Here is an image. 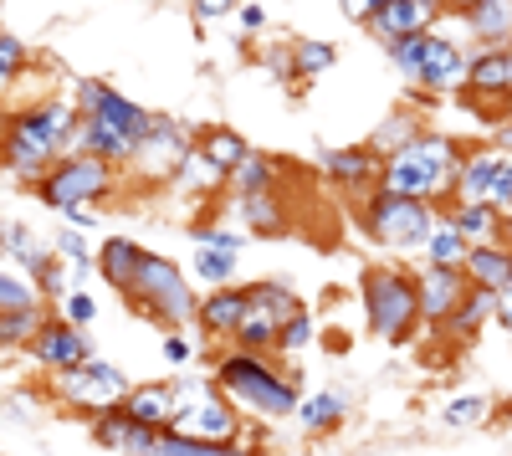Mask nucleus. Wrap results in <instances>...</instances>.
<instances>
[{"label":"nucleus","mask_w":512,"mask_h":456,"mask_svg":"<svg viewBox=\"0 0 512 456\" xmlns=\"http://www.w3.org/2000/svg\"><path fill=\"white\" fill-rule=\"evenodd\" d=\"M216 390L236 405V410H251L256 421H282V416H297V385L282 364L251 354V349H236L216 364Z\"/></svg>","instance_id":"f257e3e1"},{"label":"nucleus","mask_w":512,"mask_h":456,"mask_svg":"<svg viewBox=\"0 0 512 456\" xmlns=\"http://www.w3.org/2000/svg\"><path fill=\"white\" fill-rule=\"evenodd\" d=\"M456 175H461V164H456L451 139L431 134V139H410L405 149L390 154V164L379 175V190H395L410 200H441L456 185Z\"/></svg>","instance_id":"f03ea898"},{"label":"nucleus","mask_w":512,"mask_h":456,"mask_svg":"<svg viewBox=\"0 0 512 456\" xmlns=\"http://www.w3.org/2000/svg\"><path fill=\"white\" fill-rule=\"evenodd\" d=\"M364 313L384 344H405L415 334V323H425L420 318V282L400 267L364 272Z\"/></svg>","instance_id":"7ed1b4c3"},{"label":"nucleus","mask_w":512,"mask_h":456,"mask_svg":"<svg viewBox=\"0 0 512 456\" xmlns=\"http://www.w3.org/2000/svg\"><path fill=\"white\" fill-rule=\"evenodd\" d=\"M77 134H82V123H77V108H67V103H47V108L26 113L21 123H11V139H6L11 170L41 175L67 144H77Z\"/></svg>","instance_id":"20e7f679"},{"label":"nucleus","mask_w":512,"mask_h":456,"mask_svg":"<svg viewBox=\"0 0 512 456\" xmlns=\"http://www.w3.org/2000/svg\"><path fill=\"white\" fill-rule=\"evenodd\" d=\"M134 298L154 323H164V328H185V323H195L200 318V303H195V293H190V282H185V272L175 267V262H164V257H144V267H139V282H134Z\"/></svg>","instance_id":"39448f33"},{"label":"nucleus","mask_w":512,"mask_h":456,"mask_svg":"<svg viewBox=\"0 0 512 456\" xmlns=\"http://www.w3.org/2000/svg\"><path fill=\"white\" fill-rule=\"evenodd\" d=\"M364 226L379 246H395V252H425V241L436 231V216L425 200L395 195V190H379L364 211Z\"/></svg>","instance_id":"423d86ee"},{"label":"nucleus","mask_w":512,"mask_h":456,"mask_svg":"<svg viewBox=\"0 0 512 456\" xmlns=\"http://www.w3.org/2000/svg\"><path fill=\"white\" fill-rule=\"evenodd\" d=\"M57 395H62L72 410H82L88 421H98V416H108V410H123L128 395H134V385H128L108 359L93 354L88 364L62 369V375H57Z\"/></svg>","instance_id":"0eeeda50"},{"label":"nucleus","mask_w":512,"mask_h":456,"mask_svg":"<svg viewBox=\"0 0 512 456\" xmlns=\"http://www.w3.org/2000/svg\"><path fill=\"white\" fill-rule=\"evenodd\" d=\"M246 293H251V308H246V318H241V328H236V344L251 349V354L277 349L282 328L303 313V303H297L282 282H256V287H246Z\"/></svg>","instance_id":"6e6552de"},{"label":"nucleus","mask_w":512,"mask_h":456,"mask_svg":"<svg viewBox=\"0 0 512 456\" xmlns=\"http://www.w3.org/2000/svg\"><path fill=\"white\" fill-rule=\"evenodd\" d=\"M169 431L190 436V441H216V446H236L246 436L241 421H236V405L221 390H185V405H180V416H175Z\"/></svg>","instance_id":"1a4fd4ad"},{"label":"nucleus","mask_w":512,"mask_h":456,"mask_svg":"<svg viewBox=\"0 0 512 456\" xmlns=\"http://www.w3.org/2000/svg\"><path fill=\"white\" fill-rule=\"evenodd\" d=\"M113 190V164L98 159V154H82V159H62L57 170L41 180V195H47V205H57V211H72V205H88L98 195Z\"/></svg>","instance_id":"9d476101"},{"label":"nucleus","mask_w":512,"mask_h":456,"mask_svg":"<svg viewBox=\"0 0 512 456\" xmlns=\"http://www.w3.org/2000/svg\"><path fill=\"white\" fill-rule=\"evenodd\" d=\"M82 118H103V123H113L123 139H134V144H144L149 129H154V118L144 108L118 98L113 88H103V82H82Z\"/></svg>","instance_id":"9b49d317"},{"label":"nucleus","mask_w":512,"mask_h":456,"mask_svg":"<svg viewBox=\"0 0 512 456\" xmlns=\"http://www.w3.org/2000/svg\"><path fill=\"white\" fill-rule=\"evenodd\" d=\"M472 293V277H466L461 267H425L420 272V318L431 328H446V318L461 308V298Z\"/></svg>","instance_id":"f8f14e48"},{"label":"nucleus","mask_w":512,"mask_h":456,"mask_svg":"<svg viewBox=\"0 0 512 456\" xmlns=\"http://www.w3.org/2000/svg\"><path fill=\"white\" fill-rule=\"evenodd\" d=\"M31 354H36L41 369H52V375H62V369H77V364L93 359L88 339H82V328H72V323H62V318L41 323V334L31 339Z\"/></svg>","instance_id":"ddd939ff"},{"label":"nucleus","mask_w":512,"mask_h":456,"mask_svg":"<svg viewBox=\"0 0 512 456\" xmlns=\"http://www.w3.org/2000/svg\"><path fill=\"white\" fill-rule=\"evenodd\" d=\"M466 72H472V62H466L446 36H425V52H420V77L431 93H456L466 88Z\"/></svg>","instance_id":"4468645a"},{"label":"nucleus","mask_w":512,"mask_h":456,"mask_svg":"<svg viewBox=\"0 0 512 456\" xmlns=\"http://www.w3.org/2000/svg\"><path fill=\"white\" fill-rule=\"evenodd\" d=\"M369 26H374L379 41H390V47L395 41H410V36H425L436 26V0H390Z\"/></svg>","instance_id":"2eb2a0df"},{"label":"nucleus","mask_w":512,"mask_h":456,"mask_svg":"<svg viewBox=\"0 0 512 456\" xmlns=\"http://www.w3.org/2000/svg\"><path fill=\"white\" fill-rule=\"evenodd\" d=\"M180 405H185V390L180 385H134V395H128V421H139V426H175L180 416Z\"/></svg>","instance_id":"dca6fc26"},{"label":"nucleus","mask_w":512,"mask_h":456,"mask_svg":"<svg viewBox=\"0 0 512 456\" xmlns=\"http://www.w3.org/2000/svg\"><path fill=\"white\" fill-rule=\"evenodd\" d=\"M461 272L472 277V287H487V293H512V246L507 241H477Z\"/></svg>","instance_id":"f3484780"},{"label":"nucleus","mask_w":512,"mask_h":456,"mask_svg":"<svg viewBox=\"0 0 512 456\" xmlns=\"http://www.w3.org/2000/svg\"><path fill=\"white\" fill-rule=\"evenodd\" d=\"M246 308H251V293H241V287H210V298L200 303V328L210 339H236V328H241V318H246Z\"/></svg>","instance_id":"a211bd4d"},{"label":"nucleus","mask_w":512,"mask_h":456,"mask_svg":"<svg viewBox=\"0 0 512 456\" xmlns=\"http://www.w3.org/2000/svg\"><path fill=\"white\" fill-rule=\"evenodd\" d=\"M144 246H134L128 236H113V241H103V252H98V267H103V282L108 287H118V293L128 298L134 293V282H139V267H144Z\"/></svg>","instance_id":"6ab92c4d"},{"label":"nucleus","mask_w":512,"mask_h":456,"mask_svg":"<svg viewBox=\"0 0 512 456\" xmlns=\"http://www.w3.org/2000/svg\"><path fill=\"white\" fill-rule=\"evenodd\" d=\"M297 421H303L313 436H328L349 421V395L344 390H318V395H303L297 400Z\"/></svg>","instance_id":"aec40b11"},{"label":"nucleus","mask_w":512,"mask_h":456,"mask_svg":"<svg viewBox=\"0 0 512 456\" xmlns=\"http://www.w3.org/2000/svg\"><path fill=\"white\" fill-rule=\"evenodd\" d=\"M497 303H502V293H487V287H472V293L461 298V308L446 318V334H451L456 344L477 339V328H482L487 318H497Z\"/></svg>","instance_id":"412c9836"},{"label":"nucleus","mask_w":512,"mask_h":456,"mask_svg":"<svg viewBox=\"0 0 512 456\" xmlns=\"http://www.w3.org/2000/svg\"><path fill=\"white\" fill-rule=\"evenodd\" d=\"M497 170H502V154H477V159H466L461 175H456V200H461V205H492Z\"/></svg>","instance_id":"4be33fe9"},{"label":"nucleus","mask_w":512,"mask_h":456,"mask_svg":"<svg viewBox=\"0 0 512 456\" xmlns=\"http://www.w3.org/2000/svg\"><path fill=\"white\" fill-rule=\"evenodd\" d=\"M466 241H492V236H502V226H507V216L502 211H492V205H461L456 200V211L446 216Z\"/></svg>","instance_id":"5701e85b"},{"label":"nucleus","mask_w":512,"mask_h":456,"mask_svg":"<svg viewBox=\"0 0 512 456\" xmlns=\"http://www.w3.org/2000/svg\"><path fill=\"white\" fill-rule=\"evenodd\" d=\"M466 88H472V93H507V88H512V57H507V52H482V57H472Z\"/></svg>","instance_id":"b1692460"},{"label":"nucleus","mask_w":512,"mask_h":456,"mask_svg":"<svg viewBox=\"0 0 512 456\" xmlns=\"http://www.w3.org/2000/svg\"><path fill=\"white\" fill-rule=\"evenodd\" d=\"M31 308H41V287H36V277L6 267V272H0V313H31Z\"/></svg>","instance_id":"393cba45"},{"label":"nucleus","mask_w":512,"mask_h":456,"mask_svg":"<svg viewBox=\"0 0 512 456\" xmlns=\"http://www.w3.org/2000/svg\"><path fill=\"white\" fill-rule=\"evenodd\" d=\"M323 164H328V175H333L338 185H364V180L374 175V154H369V149H328Z\"/></svg>","instance_id":"a878e982"},{"label":"nucleus","mask_w":512,"mask_h":456,"mask_svg":"<svg viewBox=\"0 0 512 456\" xmlns=\"http://www.w3.org/2000/svg\"><path fill=\"white\" fill-rule=\"evenodd\" d=\"M425 252H431L436 267H466V257H472V241H466L451 221H441L431 231V241H425Z\"/></svg>","instance_id":"bb28decb"},{"label":"nucleus","mask_w":512,"mask_h":456,"mask_svg":"<svg viewBox=\"0 0 512 456\" xmlns=\"http://www.w3.org/2000/svg\"><path fill=\"white\" fill-rule=\"evenodd\" d=\"M159 456H256V446H251V436H241L236 446H216V441H190V436L169 431L164 446H159Z\"/></svg>","instance_id":"cd10ccee"},{"label":"nucleus","mask_w":512,"mask_h":456,"mask_svg":"<svg viewBox=\"0 0 512 456\" xmlns=\"http://www.w3.org/2000/svg\"><path fill=\"white\" fill-rule=\"evenodd\" d=\"M466 21H472V31L482 41H502L512 31V6H507V0H482V6L466 11Z\"/></svg>","instance_id":"c85d7f7f"},{"label":"nucleus","mask_w":512,"mask_h":456,"mask_svg":"<svg viewBox=\"0 0 512 456\" xmlns=\"http://www.w3.org/2000/svg\"><path fill=\"white\" fill-rule=\"evenodd\" d=\"M200 154H205L210 164H216V170H221V175H236V170H241V164L251 159V149H246V144H241L236 134H210Z\"/></svg>","instance_id":"c756f323"},{"label":"nucleus","mask_w":512,"mask_h":456,"mask_svg":"<svg viewBox=\"0 0 512 456\" xmlns=\"http://www.w3.org/2000/svg\"><path fill=\"white\" fill-rule=\"evenodd\" d=\"M487 416H492V400L477 390H461L446 400V426H482Z\"/></svg>","instance_id":"7c9ffc66"},{"label":"nucleus","mask_w":512,"mask_h":456,"mask_svg":"<svg viewBox=\"0 0 512 456\" xmlns=\"http://www.w3.org/2000/svg\"><path fill=\"white\" fill-rule=\"evenodd\" d=\"M241 205H246V221L256 226V231H282V205H277V195L272 190H251V195H241Z\"/></svg>","instance_id":"2f4dec72"},{"label":"nucleus","mask_w":512,"mask_h":456,"mask_svg":"<svg viewBox=\"0 0 512 456\" xmlns=\"http://www.w3.org/2000/svg\"><path fill=\"white\" fill-rule=\"evenodd\" d=\"M231 272H236V252H216V246H200V257H195V277H200V282L226 287Z\"/></svg>","instance_id":"473e14b6"},{"label":"nucleus","mask_w":512,"mask_h":456,"mask_svg":"<svg viewBox=\"0 0 512 456\" xmlns=\"http://www.w3.org/2000/svg\"><path fill=\"white\" fill-rule=\"evenodd\" d=\"M6 252L11 257H21V272H41V267H47V252H41V246L31 241V231L26 226H6Z\"/></svg>","instance_id":"72a5a7b5"},{"label":"nucleus","mask_w":512,"mask_h":456,"mask_svg":"<svg viewBox=\"0 0 512 456\" xmlns=\"http://www.w3.org/2000/svg\"><path fill=\"white\" fill-rule=\"evenodd\" d=\"M164 426H139V421H128V431H123V456H159V446H164Z\"/></svg>","instance_id":"f704fd0d"},{"label":"nucleus","mask_w":512,"mask_h":456,"mask_svg":"<svg viewBox=\"0 0 512 456\" xmlns=\"http://www.w3.org/2000/svg\"><path fill=\"white\" fill-rule=\"evenodd\" d=\"M41 323H47V318H41V308H31V313H0V339H6V349H16V339H36L41 334Z\"/></svg>","instance_id":"c9c22d12"},{"label":"nucleus","mask_w":512,"mask_h":456,"mask_svg":"<svg viewBox=\"0 0 512 456\" xmlns=\"http://www.w3.org/2000/svg\"><path fill=\"white\" fill-rule=\"evenodd\" d=\"M57 318H62V323H72V328H88V323L98 318V303H93L88 293H82V287H72V293L57 303Z\"/></svg>","instance_id":"e433bc0d"},{"label":"nucleus","mask_w":512,"mask_h":456,"mask_svg":"<svg viewBox=\"0 0 512 456\" xmlns=\"http://www.w3.org/2000/svg\"><path fill=\"white\" fill-rule=\"evenodd\" d=\"M123 431H128V410H108V416H98V421H93V441H98V446H108V451H118V446H123Z\"/></svg>","instance_id":"4c0bfd02"},{"label":"nucleus","mask_w":512,"mask_h":456,"mask_svg":"<svg viewBox=\"0 0 512 456\" xmlns=\"http://www.w3.org/2000/svg\"><path fill=\"white\" fill-rule=\"evenodd\" d=\"M267 180H272V164L262 159V154H251L241 170H236V190L241 195H251V190H267Z\"/></svg>","instance_id":"58836bf2"},{"label":"nucleus","mask_w":512,"mask_h":456,"mask_svg":"<svg viewBox=\"0 0 512 456\" xmlns=\"http://www.w3.org/2000/svg\"><path fill=\"white\" fill-rule=\"evenodd\" d=\"M308 339H313V318H308V313H297V318H292V323L282 328V339H277V354H282V359H292V354L303 349Z\"/></svg>","instance_id":"ea45409f"},{"label":"nucleus","mask_w":512,"mask_h":456,"mask_svg":"<svg viewBox=\"0 0 512 456\" xmlns=\"http://www.w3.org/2000/svg\"><path fill=\"white\" fill-rule=\"evenodd\" d=\"M328 67H333L328 41H303V47H297V72H328Z\"/></svg>","instance_id":"a19ab883"},{"label":"nucleus","mask_w":512,"mask_h":456,"mask_svg":"<svg viewBox=\"0 0 512 456\" xmlns=\"http://www.w3.org/2000/svg\"><path fill=\"white\" fill-rule=\"evenodd\" d=\"M57 252H62L72 267H93V252H88V241H82L77 231H62V236H57Z\"/></svg>","instance_id":"79ce46f5"},{"label":"nucleus","mask_w":512,"mask_h":456,"mask_svg":"<svg viewBox=\"0 0 512 456\" xmlns=\"http://www.w3.org/2000/svg\"><path fill=\"white\" fill-rule=\"evenodd\" d=\"M21 72V41L16 36H0V82H11Z\"/></svg>","instance_id":"37998d69"},{"label":"nucleus","mask_w":512,"mask_h":456,"mask_svg":"<svg viewBox=\"0 0 512 456\" xmlns=\"http://www.w3.org/2000/svg\"><path fill=\"white\" fill-rule=\"evenodd\" d=\"M195 241H200V246H216V252H241L246 236H236V231H210V226H205V231H195Z\"/></svg>","instance_id":"c03bdc74"},{"label":"nucleus","mask_w":512,"mask_h":456,"mask_svg":"<svg viewBox=\"0 0 512 456\" xmlns=\"http://www.w3.org/2000/svg\"><path fill=\"white\" fill-rule=\"evenodd\" d=\"M164 359L175 364V369H185V364L195 359V344H190L185 334H169V339H164Z\"/></svg>","instance_id":"a18cd8bd"},{"label":"nucleus","mask_w":512,"mask_h":456,"mask_svg":"<svg viewBox=\"0 0 512 456\" xmlns=\"http://www.w3.org/2000/svg\"><path fill=\"white\" fill-rule=\"evenodd\" d=\"M338 6H344L349 21H374L384 6H390V0H338Z\"/></svg>","instance_id":"49530a36"},{"label":"nucleus","mask_w":512,"mask_h":456,"mask_svg":"<svg viewBox=\"0 0 512 456\" xmlns=\"http://www.w3.org/2000/svg\"><path fill=\"white\" fill-rule=\"evenodd\" d=\"M195 11H200V16H231L236 0H195Z\"/></svg>","instance_id":"de8ad7c7"},{"label":"nucleus","mask_w":512,"mask_h":456,"mask_svg":"<svg viewBox=\"0 0 512 456\" xmlns=\"http://www.w3.org/2000/svg\"><path fill=\"white\" fill-rule=\"evenodd\" d=\"M497 323L512 334V293H502V303H497Z\"/></svg>","instance_id":"09e8293b"},{"label":"nucleus","mask_w":512,"mask_h":456,"mask_svg":"<svg viewBox=\"0 0 512 456\" xmlns=\"http://www.w3.org/2000/svg\"><path fill=\"white\" fill-rule=\"evenodd\" d=\"M67 221H77V226H93V211H88V205H72V211H62Z\"/></svg>","instance_id":"8fccbe9b"},{"label":"nucleus","mask_w":512,"mask_h":456,"mask_svg":"<svg viewBox=\"0 0 512 456\" xmlns=\"http://www.w3.org/2000/svg\"><path fill=\"white\" fill-rule=\"evenodd\" d=\"M241 26H246V31H262V11L246 6V11H241Z\"/></svg>","instance_id":"3c124183"},{"label":"nucleus","mask_w":512,"mask_h":456,"mask_svg":"<svg viewBox=\"0 0 512 456\" xmlns=\"http://www.w3.org/2000/svg\"><path fill=\"white\" fill-rule=\"evenodd\" d=\"M446 6H456V11H472V6H482V0H446Z\"/></svg>","instance_id":"603ef678"},{"label":"nucleus","mask_w":512,"mask_h":456,"mask_svg":"<svg viewBox=\"0 0 512 456\" xmlns=\"http://www.w3.org/2000/svg\"><path fill=\"white\" fill-rule=\"evenodd\" d=\"M502 236H507V246H512V216H507V226H502Z\"/></svg>","instance_id":"864d4df0"}]
</instances>
